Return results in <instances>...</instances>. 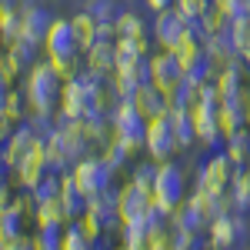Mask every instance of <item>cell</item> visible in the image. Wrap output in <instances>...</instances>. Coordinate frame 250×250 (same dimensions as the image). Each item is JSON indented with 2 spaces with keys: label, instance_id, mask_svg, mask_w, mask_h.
I'll return each mask as SVG.
<instances>
[{
  "label": "cell",
  "instance_id": "obj_2",
  "mask_svg": "<svg viewBox=\"0 0 250 250\" xmlns=\"http://www.w3.org/2000/svg\"><path fill=\"white\" fill-rule=\"evenodd\" d=\"M154 204L157 207H164L167 213H173L184 200H187V173L180 164H173V160H164V164H157V177H154Z\"/></svg>",
  "mask_w": 250,
  "mask_h": 250
},
{
  "label": "cell",
  "instance_id": "obj_5",
  "mask_svg": "<svg viewBox=\"0 0 250 250\" xmlns=\"http://www.w3.org/2000/svg\"><path fill=\"white\" fill-rule=\"evenodd\" d=\"M147 83H154V60L147 57V54H140L130 63H120L114 74H110V90H114L117 100L130 97L134 90L147 87Z\"/></svg>",
  "mask_w": 250,
  "mask_h": 250
},
{
  "label": "cell",
  "instance_id": "obj_44",
  "mask_svg": "<svg viewBox=\"0 0 250 250\" xmlns=\"http://www.w3.org/2000/svg\"><path fill=\"white\" fill-rule=\"evenodd\" d=\"M0 250H7V244H3V240H0Z\"/></svg>",
  "mask_w": 250,
  "mask_h": 250
},
{
  "label": "cell",
  "instance_id": "obj_3",
  "mask_svg": "<svg viewBox=\"0 0 250 250\" xmlns=\"http://www.w3.org/2000/svg\"><path fill=\"white\" fill-rule=\"evenodd\" d=\"M83 227L90 233H114L124 227V217H120V190L107 187L104 193H94L87 213H83Z\"/></svg>",
  "mask_w": 250,
  "mask_h": 250
},
{
  "label": "cell",
  "instance_id": "obj_1",
  "mask_svg": "<svg viewBox=\"0 0 250 250\" xmlns=\"http://www.w3.org/2000/svg\"><path fill=\"white\" fill-rule=\"evenodd\" d=\"M63 83H67L63 74H60L50 60H37V63L27 70L23 90H27V100H30L34 114L54 117V110L60 107V97H63Z\"/></svg>",
  "mask_w": 250,
  "mask_h": 250
},
{
  "label": "cell",
  "instance_id": "obj_40",
  "mask_svg": "<svg viewBox=\"0 0 250 250\" xmlns=\"http://www.w3.org/2000/svg\"><path fill=\"white\" fill-rule=\"evenodd\" d=\"M10 173H14V170H10V167H7V164L0 160V207L14 200V193H10V187H14V180H10Z\"/></svg>",
  "mask_w": 250,
  "mask_h": 250
},
{
  "label": "cell",
  "instance_id": "obj_36",
  "mask_svg": "<svg viewBox=\"0 0 250 250\" xmlns=\"http://www.w3.org/2000/svg\"><path fill=\"white\" fill-rule=\"evenodd\" d=\"M130 154H134V150H130V147H124V144H120V140H110V144H104V160H107V167H110V170H124V164H127V160H130Z\"/></svg>",
  "mask_w": 250,
  "mask_h": 250
},
{
  "label": "cell",
  "instance_id": "obj_23",
  "mask_svg": "<svg viewBox=\"0 0 250 250\" xmlns=\"http://www.w3.org/2000/svg\"><path fill=\"white\" fill-rule=\"evenodd\" d=\"M114 40H117V37H114ZM114 40H97L94 47L83 54L90 70H100V74H107V77L117 70V47H114Z\"/></svg>",
  "mask_w": 250,
  "mask_h": 250
},
{
  "label": "cell",
  "instance_id": "obj_24",
  "mask_svg": "<svg viewBox=\"0 0 250 250\" xmlns=\"http://www.w3.org/2000/svg\"><path fill=\"white\" fill-rule=\"evenodd\" d=\"M23 220H27V213L20 210L17 200L3 204V207H0V240H3V244H10V240L23 237Z\"/></svg>",
  "mask_w": 250,
  "mask_h": 250
},
{
  "label": "cell",
  "instance_id": "obj_30",
  "mask_svg": "<svg viewBox=\"0 0 250 250\" xmlns=\"http://www.w3.org/2000/svg\"><path fill=\"white\" fill-rule=\"evenodd\" d=\"M224 150H227V157H230L237 167L250 164V127H247V130H240V134L227 137V140H224Z\"/></svg>",
  "mask_w": 250,
  "mask_h": 250
},
{
  "label": "cell",
  "instance_id": "obj_10",
  "mask_svg": "<svg viewBox=\"0 0 250 250\" xmlns=\"http://www.w3.org/2000/svg\"><path fill=\"white\" fill-rule=\"evenodd\" d=\"M34 154H37V130H34L30 124H17L14 134L7 137V144L0 147V160L17 173Z\"/></svg>",
  "mask_w": 250,
  "mask_h": 250
},
{
  "label": "cell",
  "instance_id": "obj_37",
  "mask_svg": "<svg viewBox=\"0 0 250 250\" xmlns=\"http://www.w3.org/2000/svg\"><path fill=\"white\" fill-rule=\"evenodd\" d=\"M34 107H30V100H27V90H10V100H7V107H3V114L10 117L14 124H23V117L30 114Z\"/></svg>",
  "mask_w": 250,
  "mask_h": 250
},
{
  "label": "cell",
  "instance_id": "obj_29",
  "mask_svg": "<svg viewBox=\"0 0 250 250\" xmlns=\"http://www.w3.org/2000/svg\"><path fill=\"white\" fill-rule=\"evenodd\" d=\"M167 104H170V110H187L197 104V83L184 77L180 83H173L170 90H167Z\"/></svg>",
  "mask_w": 250,
  "mask_h": 250
},
{
  "label": "cell",
  "instance_id": "obj_34",
  "mask_svg": "<svg viewBox=\"0 0 250 250\" xmlns=\"http://www.w3.org/2000/svg\"><path fill=\"white\" fill-rule=\"evenodd\" d=\"M7 54L17 60L23 70H30L34 63H37V43H30V40H14V43H7Z\"/></svg>",
  "mask_w": 250,
  "mask_h": 250
},
{
  "label": "cell",
  "instance_id": "obj_32",
  "mask_svg": "<svg viewBox=\"0 0 250 250\" xmlns=\"http://www.w3.org/2000/svg\"><path fill=\"white\" fill-rule=\"evenodd\" d=\"M34 220H37V224H67V213H63V204H60V197H50V200L37 204V213H34Z\"/></svg>",
  "mask_w": 250,
  "mask_h": 250
},
{
  "label": "cell",
  "instance_id": "obj_21",
  "mask_svg": "<svg viewBox=\"0 0 250 250\" xmlns=\"http://www.w3.org/2000/svg\"><path fill=\"white\" fill-rule=\"evenodd\" d=\"M204 50L210 54V60L217 63V70H220V67H227V63H237V60H240V54H237V43H233V34H230V27H224V30L210 34V40H207V47H204Z\"/></svg>",
  "mask_w": 250,
  "mask_h": 250
},
{
  "label": "cell",
  "instance_id": "obj_16",
  "mask_svg": "<svg viewBox=\"0 0 250 250\" xmlns=\"http://www.w3.org/2000/svg\"><path fill=\"white\" fill-rule=\"evenodd\" d=\"M244 70H247V63H244V60L227 63V67H220V70H217V90H220L224 100H237V97H247L250 94V83L244 80Z\"/></svg>",
  "mask_w": 250,
  "mask_h": 250
},
{
  "label": "cell",
  "instance_id": "obj_6",
  "mask_svg": "<svg viewBox=\"0 0 250 250\" xmlns=\"http://www.w3.org/2000/svg\"><path fill=\"white\" fill-rule=\"evenodd\" d=\"M144 150H147L150 160H157V164L170 160V157L180 150V144H177V130H173V110H167V114H160V117H150Z\"/></svg>",
  "mask_w": 250,
  "mask_h": 250
},
{
  "label": "cell",
  "instance_id": "obj_18",
  "mask_svg": "<svg viewBox=\"0 0 250 250\" xmlns=\"http://www.w3.org/2000/svg\"><path fill=\"white\" fill-rule=\"evenodd\" d=\"M220 127H224V134H227V137L247 130V127H250V94L220 104Z\"/></svg>",
  "mask_w": 250,
  "mask_h": 250
},
{
  "label": "cell",
  "instance_id": "obj_42",
  "mask_svg": "<svg viewBox=\"0 0 250 250\" xmlns=\"http://www.w3.org/2000/svg\"><path fill=\"white\" fill-rule=\"evenodd\" d=\"M10 90H14V87H10V80L0 74V114H3V107H7V100H10Z\"/></svg>",
  "mask_w": 250,
  "mask_h": 250
},
{
  "label": "cell",
  "instance_id": "obj_27",
  "mask_svg": "<svg viewBox=\"0 0 250 250\" xmlns=\"http://www.w3.org/2000/svg\"><path fill=\"white\" fill-rule=\"evenodd\" d=\"M173 130H177V144L180 150H190L197 140V124H193V110H173Z\"/></svg>",
  "mask_w": 250,
  "mask_h": 250
},
{
  "label": "cell",
  "instance_id": "obj_13",
  "mask_svg": "<svg viewBox=\"0 0 250 250\" xmlns=\"http://www.w3.org/2000/svg\"><path fill=\"white\" fill-rule=\"evenodd\" d=\"M150 60H154V83L157 87L170 90L173 83L184 80V57H180V50H160Z\"/></svg>",
  "mask_w": 250,
  "mask_h": 250
},
{
  "label": "cell",
  "instance_id": "obj_43",
  "mask_svg": "<svg viewBox=\"0 0 250 250\" xmlns=\"http://www.w3.org/2000/svg\"><path fill=\"white\" fill-rule=\"evenodd\" d=\"M147 3H150L154 14H160V10H173V7H177V0H147Z\"/></svg>",
  "mask_w": 250,
  "mask_h": 250
},
{
  "label": "cell",
  "instance_id": "obj_11",
  "mask_svg": "<svg viewBox=\"0 0 250 250\" xmlns=\"http://www.w3.org/2000/svg\"><path fill=\"white\" fill-rule=\"evenodd\" d=\"M154 40L164 47V50H180L184 47V37H187V17L173 7V10H160L150 27Z\"/></svg>",
  "mask_w": 250,
  "mask_h": 250
},
{
  "label": "cell",
  "instance_id": "obj_31",
  "mask_svg": "<svg viewBox=\"0 0 250 250\" xmlns=\"http://www.w3.org/2000/svg\"><path fill=\"white\" fill-rule=\"evenodd\" d=\"M94 237L87 227H83V220H70V227L63 230V250H90L94 247Z\"/></svg>",
  "mask_w": 250,
  "mask_h": 250
},
{
  "label": "cell",
  "instance_id": "obj_41",
  "mask_svg": "<svg viewBox=\"0 0 250 250\" xmlns=\"http://www.w3.org/2000/svg\"><path fill=\"white\" fill-rule=\"evenodd\" d=\"M7 250H37V247H34V237H27V233H23V237H17V240H10Z\"/></svg>",
  "mask_w": 250,
  "mask_h": 250
},
{
  "label": "cell",
  "instance_id": "obj_12",
  "mask_svg": "<svg viewBox=\"0 0 250 250\" xmlns=\"http://www.w3.org/2000/svg\"><path fill=\"white\" fill-rule=\"evenodd\" d=\"M173 224L177 227H184L187 233H193V237H200L204 230H210V213L204 210V204L197 200V197H187L177 210H173Z\"/></svg>",
  "mask_w": 250,
  "mask_h": 250
},
{
  "label": "cell",
  "instance_id": "obj_22",
  "mask_svg": "<svg viewBox=\"0 0 250 250\" xmlns=\"http://www.w3.org/2000/svg\"><path fill=\"white\" fill-rule=\"evenodd\" d=\"M120 237H124V250H150L154 247V230L147 224V217H137V220H127L120 227Z\"/></svg>",
  "mask_w": 250,
  "mask_h": 250
},
{
  "label": "cell",
  "instance_id": "obj_25",
  "mask_svg": "<svg viewBox=\"0 0 250 250\" xmlns=\"http://www.w3.org/2000/svg\"><path fill=\"white\" fill-rule=\"evenodd\" d=\"M20 37H23V3L0 7V40H3V47Z\"/></svg>",
  "mask_w": 250,
  "mask_h": 250
},
{
  "label": "cell",
  "instance_id": "obj_26",
  "mask_svg": "<svg viewBox=\"0 0 250 250\" xmlns=\"http://www.w3.org/2000/svg\"><path fill=\"white\" fill-rule=\"evenodd\" d=\"M83 10H87V14H94L97 23L114 27L117 20H120V14H124V3H120V0H87V3H83Z\"/></svg>",
  "mask_w": 250,
  "mask_h": 250
},
{
  "label": "cell",
  "instance_id": "obj_35",
  "mask_svg": "<svg viewBox=\"0 0 250 250\" xmlns=\"http://www.w3.org/2000/svg\"><path fill=\"white\" fill-rule=\"evenodd\" d=\"M230 34H233V43H237L240 60L250 67V17L247 20H230Z\"/></svg>",
  "mask_w": 250,
  "mask_h": 250
},
{
  "label": "cell",
  "instance_id": "obj_8",
  "mask_svg": "<svg viewBox=\"0 0 250 250\" xmlns=\"http://www.w3.org/2000/svg\"><path fill=\"white\" fill-rule=\"evenodd\" d=\"M207 233H210L213 244H220V247L244 250L250 244V220L240 210H230V213H224V217H217Z\"/></svg>",
  "mask_w": 250,
  "mask_h": 250
},
{
  "label": "cell",
  "instance_id": "obj_7",
  "mask_svg": "<svg viewBox=\"0 0 250 250\" xmlns=\"http://www.w3.org/2000/svg\"><path fill=\"white\" fill-rule=\"evenodd\" d=\"M237 170H240V167L227 157V150H220V154H213L210 160H204V164H200V170H197V190L227 193L233 187Z\"/></svg>",
  "mask_w": 250,
  "mask_h": 250
},
{
  "label": "cell",
  "instance_id": "obj_20",
  "mask_svg": "<svg viewBox=\"0 0 250 250\" xmlns=\"http://www.w3.org/2000/svg\"><path fill=\"white\" fill-rule=\"evenodd\" d=\"M180 57H184V77L190 80V83H207V80H213L217 74V63L210 60V54L207 50H180Z\"/></svg>",
  "mask_w": 250,
  "mask_h": 250
},
{
  "label": "cell",
  "instance_id": "obj_39",
  "mask_svg": "<svg viewBox=\"0 0 250 250\" xmlns=\"http://www.w3.org/2000/svg\"><path fill=\"white\" fill-rule=\"evenodd\" d=\"M154 177H157V160L154 164H137V170L130 173V184H140V187H154Z\"/></svg>",
  "mask_w": 250,
  "mask_h": 250
},
{
  "label": "cell",
  "instance_id": "obj_33",
  "mask_svg": "<svg viewBox=\"0 0 250 250\" xmlns=\"http://www.w3.org/2000/svg\"><path fill=\"white\" fill-rule=\"evenodd\" d=\"M114 30H117V37H147V27H144L140 14H134V10H124L120 20L114 23Z\"/></svg>",
  "mask_w": 250,
  "mask_h": 250
},
{
  "label": "cell",
  "instance_id": "obj_14",
  "mask_svg": "<svg viewBox=\"0 0 250 250\" xmlns=\"http://www.w3.org/2000/svg\"><path fill=\"white\" fill-rule=\"evenodd\" d=\"M150 207H154V193L147 190V187L127 184V187L120 190V217H124V224H127V220H137V217H147Z\"/></svg>",
  "mask_w": 250,
  "mask_h": 250
},
{
  "label": "cell",
  "instance_id": "obj_38",
  "mask_svg": "<svg viewBox=\"0 0 250 250\" xmlns=\"http://www.w3.org/2000/svg\"><path fill=\"white\" fill-rule=\"evenodd\" d=\"M213 3H217V0H177V10L187 20H197V17H204Z\"/></svg>",
  "mask_w": 250,
  "mask_h": 250
},
{
  "label": "cell",
  "instance_id": "obj_28",
  "mask_svg": "<svg viewBox=\"0 0 250 250\" xmlns=\"http://www.w3.org/2000/svg\"><path fill=\"white\" fill-rule=\"evenodd\" d=\"M63 224H37L34 230V247L37 250H63Z\"/></svg>",
  "mask_w": 250,
  "mask_h": 250
},
{
  "label": "cell",
  "instance_id": "obj_4",
  "mask_svg": "<svg viewBox=\"0 0 250 250\" xmlns=\"http://www.w3.org/2000/svg\"><path fill=\"white\" fill-rule=\"evenodd\" d=\"M110 124H114V140H120L124 147H144L147 144V127H150V117H144L130 100H117L114 114H110Z\"/></svg>",
  "mask_w": 250,
  "mask_h": 250
},
{
  "label": "cell",
  "instance_id": "obj_17",
  "mask_svg": "<svg viewBox=\"0 0 250 250\" xmlns=\"http://www.w3.org/2000/svg\"><path fill=\"white\" fill-rule=\"evenodd\" d=\"M124 100H130L144 117H160V114H167V110H170V104H167V90H164V87H157V83H147V87L134 90V94L124 97Z\"/></svg>",
  "mask_w": 250,
  "mask_h": 250
},
{
  "label": "cell",
  "instance_id": "obj_9",
  "mask_svg": "<svg viewBox=\"0 0 250 250\" xmlns=\"http://www.w3.org/2000/svg\"><path fill=\"white\" fill-rule=\"evenodd\" d=\"M74 180H77L80 187H83V193L87 197H94V193H104L107 187H114V170L107 167V160L104 157H90V154H83L74 164Z\"/></svg>",
  "mask_w": 250,
  "mask_h": 250
},
{
  "label": "cell",
  "instance_id": "obj_15",
  "mask_svg": "<svg viewBox=\"0 0 250 250\" xmlns=\"http://www.w3.org/2000/svg\"><path fill=\"white\" fill-rule=\"evenodd\" d=\"M54 20L57 17H50L40 3H23V40L43 47V40H47V34H50Z\"/></svg>",
  "mask_w": 250,
  "mask_h": 250
},
{
  "label": "cell",
  "instance_id": "obj_19",
  "mask_svg": "<svg viewBox=\"0 0 250 250\" xmlns=\"http://www.w3.org/2000/svg\"><path fill=\"white\" fill-rule=\"evenodd\" d=\"M60 204H63V213H67V224H70V220H83L90 197H87L83 187L74 180V173H63V184H60Z\"/></svg>",
  "mask_w": 250,
  "mask_h": 250
}]
</instances>
